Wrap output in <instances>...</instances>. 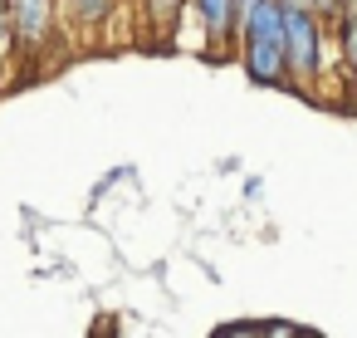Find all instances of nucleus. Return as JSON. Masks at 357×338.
Listing matches in <instances>:
<instances>
[{"instance_id":"obj_4","label":"nucleus","mask_w":357,"mask_h":338,"mask_svg":"<svg viewBox=\"0 0 357 338\" xmlns=\"http://www.w3.org/2000/svg\"><path fill=\"white\" fill-rule=\"evenodd\" d=\"M235 6L240 0H191V20L201 25V50L225 59L235 50Z\"/></svg>"},{"instance_id":"obj_8","label":"nucleus","mask_w":357,"mask_h":338,"mask_svg":"<svg viewBox=\"0 0 357 338\" xmlns=\"http://www.w3.org/2000/svg\"><path fill=\"white\" fill-rule=\"evenodd\" d=\"M20 45H15V30H10V20H6V10H0V74H6V64H10V54H15Z\"/></svg>"},{"instance_id":"obj_6","label":"nucleus","mask_w":357,"mask_h":338,"mask_svg":"<svg viewBox=\"0 0 357 338\" xmlns=\"http://www.w3.org/2000/svg\"><path fill=\"white\" fill-rule=\"evenodd\" d=\"M333 50H337V59H342L347 84L357 89V0H347L342 15L333 20Z\"/></svg>"},{"instance_id":"obj_3","label":"nucleus","mask_w":357,"mask_h":338,"mask_svg":"<svg viewBox=\"0 0 357 338\" xmlns=\"http://www.w3.org/2000/svg\"><path fill=\"white\" fill-rule=\"evenodd\" d=\"M6 20L25 54H45L64 15H59V0H6Z\"/></svg>"},{"instance_id":"obj_1","label":"nucleus","mask_w":357,"mask_h":338,"mask_svg":"<svg viewBox=\"0 0 357 338\" xmlns=\"http://www.w3.org/2000/svg\"><path fill=\"white\" fill-rule=\"evenodd\" d=\"M240 69L255 89H289V54H284V0H255L235 30Z\"/></svg>"},{"instance_id":"obj_2","label":"nucleus","mask_w":357,"mask_h":338,"mask_svg":"<svg viewBox=\"0 0 357 338\" xmlns=\"http://www.w3.org/2000/svg\"><path fill=\"white\" fill-rule=\"evenodd\" d=\"M284 54H289V89L303 98H318L328 59H333V20L313 6L284 0Z\"/></svg>"},{"instance_id":"obj_7","label":"nucleus","mask_w":357,"mask_h":338,"mask_svg":"<svg viewBox=\"0 0 357 338\" xmlns=\"http://www.w3.org/2000/svg\"><path fill=\"white\" fill-rule=\"evenodd\" d=\"M142 15H147V25H152L157 40H172L176 25H181V15H191V0H142Z\"/></svg>"},{"instance_id":"obj_9","label":"nucleus","mask_w":357,"mask_h":338,"mask_svg":"<svg viewBox=\"0 0 357 338\" xmlns=\"http://www.w3.org/2000/svg\"><path fill=\"white\" fill-rule=\"evenodd\" d=\"M298 6H313L318 15H328V20H337V15H342V6H347V0H298Z\"/></svg>"},{"instance_id":"obj_10","label":"nucleus","mask_w":357,"mask_h":338,"mask_svg":"<svg viewBox=\"0 0 357 338\" xmlns=\"http://www.w3.org/2000/svg\"><path fill=\"white\" fill-rule=\"evenodd\" d=\"M259 191H264V182H259V177H245V196H250V201H255V196H259Z\"/></svg>"},{"instance_id":"obj_5","label":"nucleus","mask_w":357,"mask_h":338,"mask_svg":"<svg viewBox=\"0 0 357 338\" xmlns=\"http://www.w3.org/2000/svg\"><path fill=\"white\" fill-rule=\"evenodd\" d=\"M118 6L123 0H59V15L74 35H98L118 20Z\"/></svg>"}]
</instances>
